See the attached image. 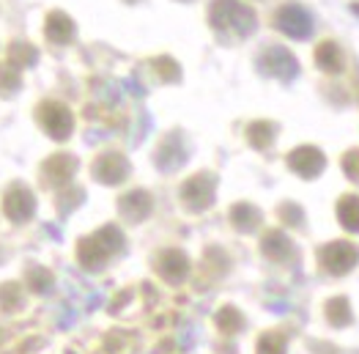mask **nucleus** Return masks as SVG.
<instances>
[{"instance_id":"f257e3e1","label":"nucleus","mask_w":359,"mask_h":354,"mask_svg":"<svg viewBox=\"0 0 359 354\" xmlns=\"http://www.w3.org/2000/svg\"><path fill=\"white\" fill-rule=\"evenodd\" d=\"M211 25L217 30H231L236 36H250L255 30V11L239 0H214Z\"/></svg>"},{"instance_id":"f03ea898","label":"nucleus","mask_w":359,"mask_h":354,"mask_svg":"<svg viewBox=\"0 0 359 354\" xmlns=\"http://www.w3.org/2000/svg\"><path fill=\"white\" fill-rule=\"evenodd\" d=\"M318 261L324 266V272H330V275H348L359 264V247L337 239L318 250Z\"/></svg>"},{"instance_id":"7ed1b4c3","label":"nucleus","mask_w":359,"mask_h":354,"mask_svg":"<svg viewBox=\"0 0 359 354\" xmlns=\"http://www.w3.org/2000/svg\"><path fill=\"white\" fill-rule=\"evenodd\" d=\"M274 25L280 33H285L288 39H307L313 33V17L307 8H302L297 3L291 6H283L274 17Z\"/></svg>"},{"instance_id":"20e7f679","label":"nucleus","mask_w":359,"mask_h":354,"mask_svg":"<svg viewBox=\"0 0 359 354\" xmlns=\"http://www.w3.org/2000/svg\"><path fill=\"white\" fill-rule=\"evenodd\" d=\"M258 66H261L264 74L277 77L283 83H288V80H294L299 74V63H297V58L285 47H269V50H264V55L258 58Z\"/></svg>"},{"instance_id":"39448f33","label":"nucleus","mask_w":359,"mask_h":354,"mask_svg":"<svg viewBox=\"0 0 359 354\" xmlns=\"http://www.w3.org/2000/svg\"><path fill=\"white\" fill-rule=\"evenodd\" d=\"M288 168L302 178L321 176V171L327 168V157L324 151L316 146H299L288 154Z\"/></svg>"},{"instance_id":"423d86ee","label":"nucleus","mask_w":359,"mask_h":354,"mask_svg":"<svg viewBox=\"0 0 359 354\" xmlns=\"http://www.w3.org/2000/svg\"><path fill=\"white\" fill-rule=\"evenodd\" d=\"M181 198L189 209H206L214 201V178L211 176H195L189 178L181 190Z\"/></svg>"},{"instance_id":"0eeeda50","label":"nucleus","mask_w":359,"mask_h":354,"mask_svg":"<svg viewBox=\"0 0 359 354\" xmlns=\"http://www.w3.org/2000/svg\"><path fill=\"white\" fill-rule=\"evenodd\" d=\"M261 250L271 261H285L294 253V244H291V239L283 231H269V234L264 236V242H261Z\"/></svg>"},{"instance_id":"6e6552de","label":"nucleus","mask_w":359,"mask_h":354,"mask_svg":"<svg viewBox=\"0 0 359 354\" xmlns=\"http://www.w3.org/2000/svg\"><path fill=\"white\" fill-rule=\"evenodd\" d=\"M316 63H318L321 72L337 74V72L343 69V53H340V47H337L334 41H321V44L316 47Z\"/></svg>"},{"instance_id":"1a4fd4ad","label":"nucleus","mask_w":359,"mask_h":354,"mask_svg":"<svg viewBox=\"0 0 359 354\" xmlns=\"http://www.w3.org/2000/svg\"><path fill=\"white\" fill-rule=\"evenodd\" d=\"M337 220L346 231L359 234V195H343L337 201Z\"/></svg>"},{"instance_id":"9d476101","label":"nucleus","mask_w":359,"mask_h":354,"mask_svg":"<svg viewBox=\"0 0 359 354\" xmlns=\"http://www.w3.org/2000/svg\"><path fill=\"white\" fill-rule=\"evenodd\" d=\"M231 220L239 231H255L261 225V211L250 204H236L233 211H231Z\"/></svg>"},{"instance_id":"9b49d317","label":"nucleus","mask_w":359,"mask_h":354,"mask_svg":"<svg viewBox=\"0 0 359 354\" xmlns=\"http://www.w3.org/2000/svg\"><path fill=\"white\" fill-rule=\"evenodd\" d=\"M274 124L269 121H255V124H250V129H247V138H250V143L255 148H269L274 143Z\"/></svg>"},{"instance_id":"f8f14e48","label":"nucleus","mask_w":359,"mask_h":354,"mask_svg":"<svg viewBox=\"0 0 359 354\" xmlns=\"http://www.w3.org/2000/svg\"><path fill=\"white\" fill-rule=\"evenodd\" d=\"M327 319H330L334 327H346L351 324V305L346 296H334L327 302Z\"/></svg>"},{"instance_id":"ddd939ff","label":"nucleus","mask_w":359,"mask_h":354,"mask_svg":"<svg viewBox=\"0 0 359 354\" xmlns=\"http://www.w3.org/2000/svg\"><path fill=\"white\" fill-rule=\"evenodd\" d=\"M162 275L168 280H181L187 275V258L181 253H165L162 256Z\"/></svg>"},{"instance_id":"4468645a","label":"nucleus","mask_w":359,"mask_h":354,"mask_svg":"<svg viewBox=\"0 0 359 354\" xmlns=\"http://www.w3.org/2000/svg\"><path fill=\"white\" fill-rule=\"evenodd\" d=\"M47 30H50V39H55V41H69L72 39V22L63 14H53L50 22H47Z\"/></svg>"},{"instance_id":"2eb2a0df","label":"nucleus","mask_w":359,"mask_h":354,"mask_svg":"<svg viewBox=\"0 0 359 354\" xmlns=\"http://www.w3.org/2000/svg\"><path fill=\"white\" fill-rule=\"evenodd\" d=\"M258 354H285V338L280 332H266L258 341Z\"/></svg>"},{"instance_id":"dca6fc26","label":"nucleus","mask_w":359,"mask_h":354,"mask_svg":"<svg viewBox=\"0 0 359 354\" xmlns=\"http://www.w3.org/2000/svg\"><path fill=\"white\" fill-rule=\"evenodd\" d=\"M217 324H219V329H225V332H236V329L241 327L239 310H233V308L219 310V313H217Z\"/></svg>"},{"instance_id":"f3484780","label":"nucleus","mask_w":359,"mask_h":354,"mask_svg":"<svg viewBox=\"0 0 359 354\" xmlns=\"http://www.w3.org/2000/svg\"><path fill=\"white\" fill-rule=\"evenodd\" d=\"M343 173L359 184V148H351L343 154Z\"/></svg>"},{"instance_id":"a211bd4d","label":"nucleus","mask_w":359,"mask_h":354,"mask_svg":"<svg viewBox=\"0 0 359 354\" xmlns=\"http://www.w3.org/2000/svg\"><path fill=\"white\" fill-rule=\"evenodd\" d=\"M280 217H283L288 225H302V209L297 206V204H283Z\"/></svg>"},{"instance_id":"6ab92c4d","label":"nucleus","mask_w":359,"mask_h":354,"mask_svg":"<svg viewBox=\"0 0 359 354\" xmlns=\"http://www.w3.org/2000/svg\"><path fill=\"white\" fill-rule=\"evenodd\" d=\"M351 8H354V11H357V14H359V3H357V6H351Z\"/></svg>"}]
</instances>
